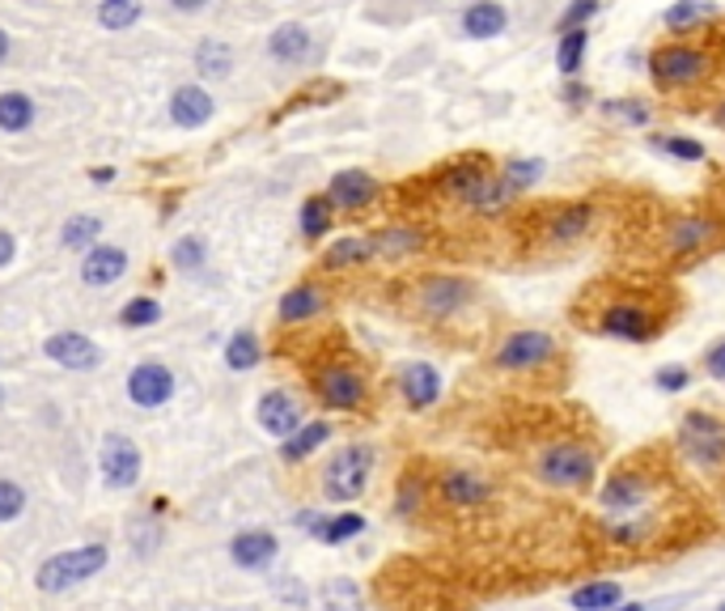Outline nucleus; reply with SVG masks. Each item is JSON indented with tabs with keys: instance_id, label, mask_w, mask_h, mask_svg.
I'll return each instance as SVG.
<instances>
[{
	"instance_id": "obj_40",
	"label": "nucleus",
	"mask_w": 725,
	"mask_h": 611,
	"mask_svg": "<svg viewBox=\"0 0 725 611\" xmlns=\"http://www.w3.org/2000/svg\"><path fill=\"white\" fill-rule=\"evenodd\" d=\"M331 200L327 195H310L302 204V233L305 238H323L327 229H331Z\"/></svg>"
},
{
	"instance_id": "obj_10",
	"label": "nucleus",
	"mask_w": 725,
	"mask_h": 611,
	"mask_svg": "<svg viewBox=\"0 0 725 611\" xmlns=\"http://www.w3.org/2000/svg\"><path fill=\"white\" fill-rule=\"evenodd\" d=\"M594 200H565V204H552L539 213V238L547 247H572L581 242L590 226H594Z\"/></svg>"
},
{
	"instance_id": "obj_13",
	"label": "nucleus",
	"mask_w": 725,
	"mask_h": 611,
	"mask_svg": "<svg viewBox=\"0 0 725 611\" xmlns=\"http://www.w3.org/2000/svg\"><path fill=\"white\" fill-rule=\"evenodd\" d=\"M314 391H318V399H323L327 408H336V412H357V408L365 404V374L352 370V366H327V370H318Z\"/></svg>"
},
{
	"instance_id": "obj_41",
	"label": "nucleus",
	"mask_w": 725,
	"mask_h": 611,
	"mask_svg": "<svg viewBox=\"0 0 725 611\" xmlns=\"http://www.w3.org/2000/svg\"><path fill=\"white\" fill-rule=\"evenodd\" d=\"M259 357H264V348H259V336H251V332H238L226 348L229 370H251V366H259Z\"/></svg>"
},
{
	"instance_id": "obj_51",
	"label": "nucleus",
	"mask_w": 725,
	"mask_h": 611,
	"mask_svg": "<svg viewBox=\"0 0 725 611\" xmlns=\"http://www.w3.org/2000/svg\"><path fill=\"white\" fill-rule=\"evenodd\" d=\"M174 264L183 267V272L200 267L204 264V242H200V238H179V242H174Z\"/></svg>"
},
{
	"instance_id": "obj_54",
	"label": "nucleus",
	"mask_w": 725,
	"mask_h": 611,
	"mask_svg": "<svg viewBox=\"0 0 725 611\" xmlns=\"http://www.w3.org/2000/svg\"><path fill=\"white\" fill-rule=\"evenodd\" d=\"M174 9H183V13H195V9H204V0H170Z\"/></svg>"
},
{
	"instance_id": "obj_57",
	"label": "nucleus",
	"mask_w": 725,
	"mask_h": 611,
	"mask_svg": "<svg viewBox=\"0 0 725 611\" xmlns=\"http://www.w3.org/2000/svg\"><path fill=\"white\" fill-rule=\"evenodd\" d=\"M615 611H645V608H641V603H619Z\"/></svg>"
},
{
	"instance_id": "obj_52",
	"label": "nucleus",
	"mask_w": 725,
	"mask_h": 611,
	"mask_svg": "<svg viewBox=\"0 0 725 611\" xmlns=\"http://www.w3.org/2000/svg\"><path fill=\"white\" fill-rule=\"evenodd\" d=\"M704 374H713V379L725 382V340H717L704 352Z\"/></svg>"
},
{
	"instance_id": "obj_16",
	"label": "nucleus",
	"mask_w": 725,
	"mask_h": 611,
	"mask_svg": "<svg viewBox=\"0 0 725 611\" xmlns=\"http://www.w3.org/2000/svg\"><path fill=\"white\" fill-rule=\"evenodd\" d=\"M458 31H462V38H475V43L500 38L509 31V9H505L500 0H471V4L458 13Z\"/></svg>"
},
{
	"instance_id": "obj_22",
	"label": "nucleus",
	"mask_w": 725,
	"mask_h": 611,
	"mask_svg": "<svg viewBox=\"0 0 725 611\" xmlns=\"http://www.w3.org/2000/svg\"><path fill=\"white\" fill-rule=\"evenodd\" d=\"M47 357H51L56 366H64V370H94V366H98V348H94V340H85L81 332H60V336H51V340H47Z\"/></svg>"
},
{
	"instance_id": "obj_26",
	"label": "nucleus",
	"mask_w": 725,
	"mask_h": 611,
	"mask_svg": "<svg viewBox=\"0 0 725 611\" xmlns=\"http://www.w3.org/2000/svg\"><path fill=\"white\" fill-rule=\"evenodd\" d=\"M229 556H233V565H242V570H267V565L276 561V539L267 531H242L229 543Z\"/></svg>"
},
{
	"instance_id": "obj_37",
	"label": "nucleus",
	"mask_w": 725,
	"mask_h": 611,
	"mask_svg": "<svg viewBox=\"0 0 725 611\" xmlns=\"http://www.w3.org/2000/svg\"><path fill=\"white\" fill-rule=\"evenodd\" d=\"M603 13V0H569L556 17V35H569V31H590V22Z\"/></svg>"
},
{
	"instance_id": "obj_33",
	"label": "nucleus",
	"mask_w": 725,
	"mask_h": 611,
	"mask_svg": "<svg viewBox=\"0 0 725 611\" xmlns=\"http://www.w3.org/2000/svg\"><path fill=\"white\" fill-rule=\"evenodd\" d=\"M649 149L653 153H666V157H675V161H704L709 149L696 141V136H684V132H653L649 136Z\"/></svg>"
},
{
	"instance_id": "obj_4",
	"label": "nucleus",
	"mask_w": 725,
	"mask_h": 611,
	"mask_svg": "<svg viewBox=\"0 0 725 611\" xmlns=\"http://www.w3.org/2000/svg\"><path fill=\"white\" fill-rule=\"evenodd\" d=\"M475 302V280L471 276H458V272H437V276H424L416 285V306L424 319H455L467 306Z\"/></svg>"
},
{
	"instance_id": "obj_14",
	"label": "nucleus",
	"mask_w": 725,
	"mask_h": 611,
	"mask_svg": "<svg viewBox=\"0 0 725 611\" xmlns=\"http://www.w3.org/2000/svg\"><path fill=\"white\" fill-rule=\"evenodd\" d=\"M382 183L370 175V170H336L331 183H327V200L331 208H343V213H361L378 200Z\"/></svg>"
},
{
	"instance_id": "obj_34",
	"label": "nucleus",
	"mask_w": 725,
	"mask_h": 611,
	"mask_svg": "<svg viewBox=\"0 0 725 611\" xmlns=\"http://www.w3.org/2000/svg\"><path fill=\"white\" fill-rule=\"evenodd\" d=\"M543 175H547V161H543V157H509V161L500 166V179L518 191V195H527L534 183H543Z\"/></svg>"
},
{
	"instance_id": "obj_44",
	"label": "nucleus",
	"mask_w": 725,
	"mask_h": 611,
	"mask_svg": "<svg viewBox=\"0 0 725 611\" xmlns=\"http://www.w3.org/2000/svg\"><path fill=\"white\" fill-rule=\"evenodd\" d=\"M365 531V518L361 514H336V518H323V527H318V539L323 543H343V539H352V535Z\"/></svg>"
},
{
	"instance_id": "obj_3",
	"label": "nucleus",
	"mask_w": 725,
	"mask_h": 611,
	"mask_svg": "<svg viewBox=\"0 0 725 611\" xmlns=\"http://www.w3.org/2000/svg\"><path fill=\"white\" fill-rule=\"evenodd\" d=\"M679 446L700 471H717L725 463V420L704 408H691L679 420Z\"/></svg>"
},
{
	"instance_id": "obj_31",
	"label": "nucleus",
	"mask_w": 725,
	"mask_h": 611,
	"mask_svg": "<svg viewBox=\"0 0 725 611\" xmlns=\"http://www.w3.org/2000/svg\"><path fill=\"white\" fill-rule=\"evenodd\" d=\"M585 56H590V31L556 35V69H560L565 81L581 76V69H585Z\"/></svg>"
},
{
	"instance_id": "obj_17",
	"label": "nucleus",
	"mask_w": 725,
	"mask_h": 611,
	"mask_svg": "<svg viewBox=\"0 0 725 611\" xmlns=\"http://www.w3.org/2000/svg\"><path fill=\"white\" fill-rule=\"evenodd\" d=\"M437 493L446 505H455V510H471V505H484L488 496H493V484L480 476V471H467V467H450V471H442V480H437Z\"/></svg>"
},
{
	"instance_id": "obj_7",
	"label": "nucleus",
	"mask_w": 725,
	"mask_h": 611,
	"mask_svg": "<svg viewBox=\"0 0 725 611\" xmlns=\"http://www.w3.org/2000/svg\"><path fill=\"white\" fill-rule=\"evenodd\" d=\"M560 352V344L552 332H539V327H522V332H509L500 348L493 352V366L505 370V374H527V370H539L547 366L552 357Z\"/></svg>"
},
{
	"instance_id": "obj_6",
	"label": "nucleus",
	"mask_w": 725,
	"mask_h": 611,
	"mask_svg": "<svg viewBox=\"0 0 725 611\" xmlns=\"http://www.w3.org/2000/svg\"><path fill=\"white\" fill-rule=\"evenodd\" d=\"M717 242H722V221L709 217V213H675L662 226V247L675 260H696Z\"/></svg>"
},
{
	"instance_id": "obj_49",
	"label": "nucleus",
	"mask_w": 725,
	"mask_h": 611,
	"mask_svg": "<svg viewBox=\"0 0 725 611\" xmlns=\"http://www.w3.org/2000/svg\"><path fill=\"white\" fill-rule=\"evenodd\" d=\"M653 382H657V391H666V395H679V391H687V386H691V370H687V366H662V370L653 374Z\"/></svg>"
},
{
	"instance_id": "obj_42",
	"label": "nucleus",
	"mask_w": 725,
	"mask_h": 611,
	"mask_svg": "<svg viewBox=\"0 0 725 611\" xmlns=\"http://www.w3.org/2000/svg\"><path fill=\"white\" fill-rule=\"evenodd\" d=\"M141 17V0H102L98 4V22L107 31H128Z\"/></svg>"
},
{
	"instance_id": "obj_23",
	"label": "nucleus",
	"mask_w": 725,
	"mask_h": 611,
	"mask_svg": "<svg viewBox=\"0 0 725 611\" xmlns=\"http://www.w3.org/2000/svg\"><path fill=\"white\" fill-rule=\"evenodd\" d=\"M713 17H717V0H670L662 9V26L670 35H691Z\"/></svg>"
},
{
	"instance_id": "obj_21",
	"label": "nucleus",
	"mask_w": 725,
	"mask_h": 611,
	"mask_svg": "<svg viewBox=\"0 0 725 611\" xmlns=\"http://www.w3.org/2000/svg\"><path fill=\"white\" fill-rule=\"evenodd\" d=\"M128 395L141 408H157V404H166L174 395V374L166 366H136L132 379H128Z\"/></svg>"
},
{
	"instance_id": "obj_43",
	"label": "nucleus",
	"mask_w": 725,
	"mask_h": 611,
	"mask_svg": "<svg viewBox=\"0 0 725 611\" xmlns=\"http://www.w3.org/2000/svg\"><path fill=\"white\" fill-rule=\"evenodd\" d=\"M102 233V217H89V213H81V217H73V221H64V247H73V251H81V247H89L94 238Z\"/></svg>"
},
{
	"instance_id": "obj_25",
	"label": "nucleus",
	"mask_w": 725,
	"mask_h": 611,
	"mask_svg": "<svg viewBox=\"0 0 725 611\" xmlns=\"http://www.w3.org/2000/svg\"><path fill=\"white\" fill-rule=\"evenodd\" d=\"M513 204H518V191L500 179V170H493V175L480 183V191L471 195V204H467V208H471L475 217H505Z\"/></svg>"
},
{
	"instance_id": "obj_9",
	"label": "nucleus",
	"mask_w": 725,
	"mask_h": 611,
	"mask_svg": "<svg viewBox=\"0 0 725 611\" xmlns=\"http://www.w3.org/2000/svg\"><path fill=\"white\" fill-rule=\"evenodd\" d=\"M370 467H374V451L370 446H343L323 471V493L331 501H357L365 493V484H370Z\"/></svg>"
},
{
	"instance_id": "obj_38",
	"label": "nucleus",
	"mask_w": 725,
	"mask_h": 611,
	"mask_svg": "<svg viewBox=\"0 0 725 611\" xmlns=\"http://www.w3.org/2000/svg\"><path fill=\"white\" fill-rule=\"evenodd\" d=\"M31 119H35V103L26 98V94H0V128L4 132H22V128H31Z\"/></svg>"
},
{
	"instance_id": "obj_24",
	"label": "nucleus",
	"mask_w": 725,
	"mask_h": 611,
	"mask_svg": "<svg viewBox=\"0 0 725 611\" xmlns=\"http://www.w3.org/2000/svg\"><path fill=\"white\" fill-rule=\"evenodd\" d=\"M267 51L280 64H302V60H310V51H314V38H310V31H305L302 22H285V26L271 31Z\"/></svg>"
},
{
	"instance_id": "obj_5",
	"label": "nucleus",
	"mask_w": 725,
	"mask_h": 611,
	"mask_svg": "<svg viewBox=\"0 0 725 611\" xmlns=\"http://www.w3.org/2000/svg\"><path fill=\"white\" fill-rule=\"evenodd\" d=\"M599 332L611 340H628V344H649L662 332V319L653 314V306L645 298H615L603 306L599 314Z\"/></svg>"
},
{
	"instance_id": "obj_58",
	"label": "nucleus",
	"mask_w": 725,
	"mask_h": 611,
	"mask_svg": "<svg viewBox=\"0 0 725 611\" xmlns=\"http://www.w3.org/2000/svg\"><path fill=\"white\" fill-rule=\"evenodd\" d=\"M722 611H725V603H722Z\"/></svg>"
},
{
	"instance_id": "obj_53",
	"label": "nucleus",
	"mask_w": 725,
	"mask_h": 611,
	"mask_svg": "<svg viewBox=\"0 0 725 611\" xmlns=\"http://www.w3.org/2000/svg\"><path fill=\"white\" fill-rule=\"evenodd\" d=\"M9 260H13V238H9L4 229H0V267L9 264Z\"/></svg>"
},
{
	"instance_id": "obj_48",
	"label": "nucleus",
	"mask_w": 725,
	"mask_h": 611,
	"mask_svg": "<svg viewBox=\"0 0 725 611\" xmlns=\"http://www.w3.org/2000/svg\"><path fill=\"white\" fill-rule=\"evenodd\" d=\"M26 510V493L13 480H0V523H13Z\"/></svg>"
},
{
	"instance_id": "obj_27",
	"label": "nucleus",
	"mask_w": 725,
	"mask_h": 611,
	"mask_svg": "<svg viewBox=\"0 0 725 611\" xmlns=\"http://www.w3.org/2000/svg\"><path fill=\"white\" fill-rule=\"evenodd\" d=\"M374 260V238L370 233H348V238H336L323 255V267L327 272H343V267H361Z\"/></svg>"
},
{
	"instance_id": "obj_55",
	"label": "nucleus",
	"mask_w": 725,
	"mask_h": 611,
	"mask_svg": "<svg viewBox=\"0 0 725 611\" xmlns=\"http://www.w3.org/2000/svg\"><path fill=\"white\" fill-rule=\"evenodd\" d=\"M713 123H717V128H725V98L717 103V111H713Z\"/></svg>"
},
{
	"instance_id": "obj_32",
	"label": "nucleus",
	"mask_w": 725,
	"mask_h": 611,
	"mask_svg": "<svg viewBox=\"0 0 725 611\" xmlns=\"http://www.w3.org/2000/svg\"><path fill=\"white\" fill-rule=\"evenodd\" d=\"M572 611H615L624 603V590L615 582H590V586H577L569 595Z\"/></svg>"
},
{
	"instance_id": "obj_36",
	"label": "nucleus",
	"mask_w": 725,
	"mask_h": 611,
	"mask_svg": "<svg viewBox=\"0 0 725 611\" xmlns=\"http://www.w3.org/2000/svg\"><path fill=\"white\" fill-rule=\"evenodd\" d=\"M323 608L327 611H365V599H361V590H357L352 577H331V582L323 586Z\"/></svg>"
},
{
	"instance_id": "obj_35",
	"label": "nucleus",
	"mask_w": 725,
	"mask_h": 611,
	"mask_svg": "<svg viewBox=\"0 0 725 611\" xmlns=\"http://www.w3.org/2000/svg\"><path fill=\"white\" fill-rule=\"evenodd\" d=\"M331 438V424H323V420H314V424H305V429H298L289 442H285V451L280 455L289 458V463H298V458H305V455H314L323 442Z\"/></svg>"
},
{
	"instance_id": "obj_11",
	"label": "nucleus",
	"mask_w": 725,
	"mask_h": 611,
	"mask_svg": "<svg viewBox=\"0 0 725 611\" xmlns=\"http://www.w3.org/2000/svg\"><path fill=\"white\" fill-rule=\"evenodd\" d=\"M496 166L484 157V153H462V157H455V161H446L442 170H437V195L446 200V204H471V195L480 191V183L493 175Z\"/></svg>"
},
{
	"instance_id": "obj_56",
	"label": "nucleus",
	"mask_w": 725,
	"mask_h": 611,
	"mask_svg": "<svg viewBox=\"0 0 725 611\" xmlns=\"http://www.w3.org/2000/svg\"><path fill=\"white\" fill-rule=\"evenodd\" d=\"M4 56H9V35L0 31V60H4Z\"/></svg>"
},
{
	"instance_id": "obj_2",
	"label": "nucleus",
	"mask_w": 725,
	"mask_h": 611,
	"mask_svg": "<svg viewBox=\"0 0 725 611\" xmlns=\"http://www.w3.org/2000/svg\"><path fill=\"white\" fill-rule=\"evenodd\" d=\"M594 446H585V442H552V446H543V455L534 463V471H539V480L543 484H552V489H581V484H590V476H594Z\"/></svg>"
},
{
	"instance_id": "obj_12",
	"label": "nucleus",
	"mask_w": 725,
	"mask_h": 611,
	"mask_svg": "<svg viewBox=\"0 0 725 611\" xmlns=\"http://www.w3.org/2000/svg\"><path fill=\"white\" fill-rule=\"evenodd\" d=\"M649 496H653L649 471L628 463V467H615V476H607V484H603V493H599V505H603L607 514H637Z\"/></svg>"
},
{
	"instance_id": "obj_50",
	"label": "nucleus",
	"mask_w": 725,
	"mask_h": 611,
	"mask_svg": "<svg viewBox=\"0 0 725 611\" xmlns=\"http://www.w3.org/2000/svg\"><path fill=\"white\" fill-rule=\"evenodd\" d=\"M560 103H565L569 111H585V107L594 103V94H590V85H585L581 76H572V81L560 85Z\"/></svg>"
},
{
	"instance_id": "obj_47",
	"label": "nucleus",
	"mask_w": 725,
	"mask_h": 611,
	"mask_svg": "<svg viewBox=\"0 0 725 611\" xmlns=\"http://www.w3.org/2000/svg\"><path fill=\"white\" fill-rule=\"evenodd\" d=\"M420 501H424V480H420L416 471H408V476L399 480V496H395V510H399V514H416Z\"/></svg>"
},
{
	"instance_id": "obj_8",
	"label": "nucleus",
	"mask_w": 725,
	"mask_h": 611,
	"mask_svg": "<svg viewBox=\"0 0 725 611\" xmlns=\"http://www.w3.org/2000/svg\"><path fill=\"white\" fill-rule=\"evenodd\" d=\"M102 565H107V548L102 543H85V548H73V552H60V556L38 565V590L56 595L64 586H76V582L94 577Z\"/></svg>"
},
{
	"instance_id": "obj_18",
	"label": "nucleus",
	"mask_w": 725,
	"mask_h": 611,
	"mask_svg": "<svg viewBox=\"0 0 725 611\" xmlns=\"http://www.w3.org/2000/svg\"><path fill=\"white\" fill-rule=\"evenodd\" d=\"M259 424H264L271 438H293L298 429H302V408H298V399L289 395V391H267L264 399H259Z\"/></svg>"
},
{
	"instance_id": "obj_46",
	"label": "nucleus",
	"mask_w": 725,
	"mask_h": 611,
	"mask_svg": "<svg viewBox=\"0 0 725 611\" xmlns=\"http://www.w3.org/2000/svg\"><path fill=\"white\" fill-rule=\"evenodd\" d=\"M123 327H149V323H157L161 319V306L153 302V298H136V302L123 306Z\"/></svg>"
},
{
	"instance_id": "obj_28",
	"label": "nucleus",
	"mask_w": 725,
	"mask_h": 611,
	"mask_svg": "<svg viewBox=\"0 0 725 611\" xmlns=\"http://www.w3.org/2000/svg\"><path fill=\"white\" fill-rule=\"evenodd\" d=\"M170 119H174L179 128H200V123L213 119V98H208L200 85H183V89H174V98H170Z\"/></svg>"
},
{
	"instance_id": "obj_19",
	"label": "nucleus",
	"mask_w": 725,
	"mask_h": 611,
	"mask_svg": "<svg viewBox=\"0 0 725 611\" xmlns=\"http://www.w3.org/2000/svg\"><path fill=\"white\" fill-rule=\"evenodd\" d=\"M399 391L408 399V408H433L442 399V374L428 366V361H412L399 370Z\"/></svg>"
},
{
	"instance_id": "obj_30",
	"label": "nucleus",
	"mask_w": 725,
	"mask_h": 611,
	"mask_svg": "<svg viewBox=\"0 0 725 611\" xmlns=\"http://www.w3.org/2000/svg\"><path fill=\"white\" fill-rule=\"evenodd\" d=\"M327 306V293L318 285H298L280 298V323H305Z\"/></svg>"
},
{
	"instance_id": "obj_45",
	"label": "nucleus",
	"mask_w": 725,
	"mask_h": 611,
	"mask_svg": "<svg viewBox=\"0 0 725 611\" xmlns=\"http://www.w3.org/2000/svg\"><path fill=\"white\" fill-rule=\"evenodd\" d=\"M195 64L204 69L208 76H226L229 64H233V56H229L226 43H200V51H195Z\"/></svg>"
},
{
	"instance_id": "obj_39",
	"label": "nucleus",
	"mask_w": 725,
	"mask_h": 611,
	"mask_svg": "<svg viewBox=\"0 0 725 611\" xmlns=\"http://www.w3.org/2000/svg\"><path fill=\"white\" fill-rule=\"evenodd\" d=\"M603 111L619 123H628V128H645L653 119V103H645V98H607Z\"/></svg>"
},
{
	"instance_id": "obj_15",
	"label": "nucleus",
	"mask_w": 725,
	"mask_h": 611,
	"mask_svg": "<svg viewBox=\"0 0 725 611\" xmlns=\"http://www.w3.org/2000/svg\"><path fill=\"white\" fill-rule=\"evenodd\" d=\"M102 476L111 489H132L141 480V451L136 442H128L123 433H111L102 442Z\"/></svg>"
},
{
	"instance_id": "obj_29",
	"label": "nucleus",
	"mask_w": 725,
	"mask_h": 611,
	"mask_svg": "<svg viewBox=\"0 0 725 611\" xmlns=\"http://www.w3.org/2000/svg\"><path fill=\"white\" fill-rule=\"evenodd\" d=\"M128 272V255L119 247H94L81 264V280L85 285H114Z\"/></svg>"
},
{
	"instance_id": "obj_20",
	"label": "nucleus",
	"mask_w": 725,
	"mask_h": 611,
	"mask_svg": "<svg viewBox=\"0 0 725 611\" xmlns=\"http://www.w3.org/2000/svg\"><path fill=\"white\" fill-rule=\"evenodd\" d=\"M370 238H374V255H378V260H408V255H420V251L428 247L424 226H408V221L386 226L378 229V233H370Z\"/></svg>"
},
{
	"instance_id": "obj_1",
	"label": "nucleus",
	"mask_w": 725,
	"mask_h": 611,
	"mask_svg": "<svg viewBox=\"0 0 725 611\" xmlns=\"http://www.w3.org/2000/svg\"><path fill=\"white\" fill-rule=\"evenodd\" d=\"M649 81L662 89V94H675V89H691L700 85L704 76L713 73V56L700 47V43H657L653 51L645 56Z\"/></svg>"
}]
</instances>
